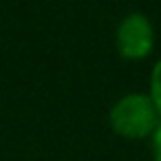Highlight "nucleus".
<instances>
[{
    "mask_svg": "<svg viewBox=\"0 0 161 161\" xmlns=\"http://www.w3.org/2000/svg\"><path fill=\"white\" fill-rule=\"evenodd\" d=\"M108 121L124 139H146L159 126L161 115L148 93H128L113 104Z\"/></svg>",
    "mask_w": 161,
    "mask_h": 161,
    "instance_id": "obj_1",
    "label": "nucleus"
},
{
    "mask_svg": "<svg viewBox=\"0 0 161 161\" xmlns=\"http://www.w3.org/2000/svg\"><path fill=\"white\" fill-rule=\"evenodd\" d=\"M115 42H117V51L121 58L126 60H141L146 58L152 47H154V29L152 22L139 14H126L115 31Z\"/></svg>",
    "mask_w": 161,
    "mask_h": 161,
    "instance_id": "obj_2",
    "label": "nucleus"
},
{
    "mask_svg": "<svg viewBox=\"0 0 161 161\" xmlns=\"http://www.w3.org/2000/svg\"><path fill=\"white\" fill-rule=\"evenodd\" d=\"M148 95H150V99L154 102V106H157V110L161 115V58L157 60V64H154V69L150 73V91H148Z\"/></svg>",
    "mask_w": 161,
    "mask_h": 161,
    "instance_id": "obj_3",
    "label": "nucleus"
},
{
    "mask_svg": "<svg viewBox=\"0 0 161 161\" xmlns=\"http://www.w3.org/2000/svg\"><path fill=\"white\" fill-rule=\"evenodd\" d=\"M150 141H152V157H154V161H161V121L154 128V132L150 135Z\"/></svg>",
    "mask_w": 161,
    "mask_h": 161,
    "instance_id": "obj_4",
    "label": "nucleus"
}]
</instances>
